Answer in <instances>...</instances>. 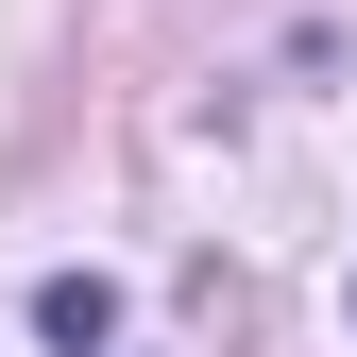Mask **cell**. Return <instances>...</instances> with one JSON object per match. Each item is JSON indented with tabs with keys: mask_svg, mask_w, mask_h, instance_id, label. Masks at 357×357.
<instances>
[{
	"mask_svg": "<svg viewBox=\"0 0 357 357\" xmlns=\"http://www.w3.org/2000/svg\"><path fill=\"white\" fill-rule=\"evenodd\" d=\"M34 340H52V357H102L119 340V289L102 273H52V289H34Z\"/></svg>",
	"mask_w": 357,
	"mask_h": 357,
	"instance_id": "obj_1",
	"label": "cell"
}]
</instances>
